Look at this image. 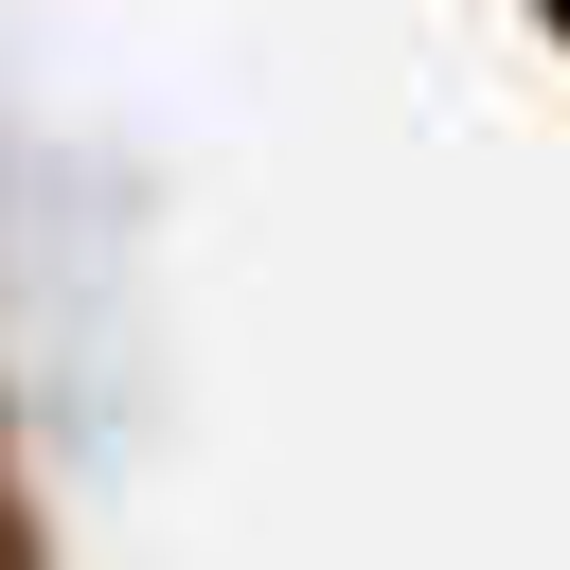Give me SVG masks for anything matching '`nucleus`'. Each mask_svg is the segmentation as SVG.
Instances as JSON below:
<instances>
[{"mask_svg": "<svg viewBox=\"0 0 570 570\" xmlns=\"http://www.w3.org/2000/svg\"><path fill=\"white\" fill-rule=\"evenodd\" d=\"M534 18H552V36H570V0H534Z\"/></svg>", "mask_w": 570, "mask_h": 570, "instance_id": "f257e3e1", "label": "nucleus"}]
</instances>
